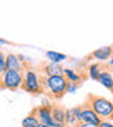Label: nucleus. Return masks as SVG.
<instances>
[{
  "instance_id": "10",
  "label": "nucleus",
  "mask_w": 113,
  "mask_h": 127,
  "mask_svg": "<svg viewBox=\"0 0 113 127\" xmlns=\"http://www.w3.org/2000/svg\"><path fill=\"white\" fill-rule=\"evenodd\" d=\"M98 82H99L100 85H103L106 89L113 91V72H110V71H109L108 66L103 69V72L100 73V76H99V79H98Z\"/></svg>"
},
{
  "instance_id": "16",
  "label": "nucleus",
  "mask_w": 113,
  "mask_h": 127,
  "mask_svg": "<svg viewBox=\"0 0 113 127\" xmlns=\"http://www.w3.org/2000/svg\"><path fill=\"white\" fill-rule=\"evenodd\" d=\"M6 71H7V68H6V54L4 51H0V72L4 73Z\"/></svg>"
},
{
  "instance_id": "11",
  "label": "nucleus",
  "mask_w": 113,
  "mask_h": 127,
  "mask_svg": "<svg viewBox=\"0 0 113 127\" xmlns=\"http://www.w3.org/2000/svg\"><path fill=\"white\" fill-rule=\"evenodd\" d=\"M40 124H41V122H40V119L37 117L36 109L33 110L28 116H26L21 122V127H38Z\"/></svg>"
},
{
  "instance_id": "17",
  "label": "nucleus",
  "mask_w": 113,
  "mask_h": 127,
  "mask_svg": "<svg viewBox=\"0 0 113 127\" xmlns=\"http://www.w3.org/2000/svg\"><path fill=\"white\" fill-rule=\"evenodd\" d=\"M79 89V83H71L69 82V86H68V93H75Z\"/></svg>"
},
{
  "instance_id": "15",
  "label": "nucleus",
  "mask_w": 113,
  "mask_h": 127,
  "mask_svg": "<svg viewBox=\"0 0 113 127\" xmlns=\"http://www.w3.org/2000/svg\"><path fill=\"white\" fill-rule=\"evenodd\" d=\"M64 75L67 76V79L71 82V83H81V81H82L81 76H79V75H78V73L75 72L74 69L65 68V69H64Z\"/></svg>"
},
{
  "instance_id": "22",
  "label": "nucleus",
  "mask_w": 113,
  "mask_h": 127,
  "mask_svg": "<svg viewBox=\"0 0 113 127\" xmlns=\"http://www.w3.org/2000/svg\"><path fill=\"white\" fill-rule=\"evenodd\" d=\"M112 120H113V116H112Z\"/></svg>"
},
{
  "instance_id": "1",
  "label": "nucleus",
  "mask_w": 113,
  "mask_h": 127,
  "mask_svg": "<svg viewBox=\"0 0 113 127\" xmlns=\"http://www.w3.org/2000/svg\"><path fill=\"white\" fill-rule=\"evenodd\" d=\"M85 104H88L90 109H93L96 114L99 116L102 120H108L112 119L113 116V103L110 100H108L103 96H96V95H89L86 96Z\"/></svg>"
},
{
  "instance_id": "6",
  "label": "nucleus",
  "mask_w": 113,
  "mask_h": 127,
  "mask_svg": "<svg viewBox=\"0 0 113 127\" xmlns=\"http://www.w3.org/2000/svg\"><path fill=\"white\" fill-rule=\"evenodd\" d=\"M83 106V110H82V122L88 123V124H93V126H98L102 123V119L96 114V112L93 109H90L88 104H82Z\"/></svg>"
},
{
  "instance_id": "3",
  "label": "nucleus",
  "mask_w": 113,
  "mask_h": 127,
  "mask_svg": "<svg viewBox=\"0 0 113 127\" xmlns=\"http://www.w3.org/2000/svg\"><path fill=\"white\" fill-rule=\"evenodd\" d=\"M23 89L33 95H40L44 92V85L40 75L31 68H26L24 71V82H23Z\"/></svg>"
},
{
  "instance_id": "13",
  "label": "nucleus",
  "mask_w": 113,
  "mask_h": 127,
  "mask_svg": "<svg viewBox=\"0 0 113 127\" xmlns=\"http://www.w3.org/2000/svg\"><path fill=\"white\" fill-rule=\"evenodd\" d=\"M45 55H47V59H50V62H55V64H61L62 61L67 59V55L57 52V51H47Z\"/></svg>"
},
{
  "instance_id": "19",
  "label": "nucleus",
  "mask_w": 113,
  "mask_h": 127,
  "mask_svg": "<svg viewBox=\"0 0 113 127\" xmlns=\"http://www.w3.org/2000/svg\"><path fill=\"white\" fill-rule=\"evenodd\" d=\"M76 127H98V126H93V124H88V123L81 122V123H79V124H78Z\"/></svg>"
},
{
  "instance_id": "12",
  "label": "nucleus",
  "mask_w": 113,
  "mask_h": 127,
  "mask_svg": "<svg viewBox=\"0 0 113 127\" xmlns=\"http://www.w3.org/2000/svg\"><path fill=\"white\" fill-rule=\"evenodd\" d=\"M106 66H103L100 62H96V64H90L89 66H88V73H89V78L90 79H95L98 81L100 76V73L103 72V69Z\"/></svg>"
},
{
  "instance_id": "9",
  "label": "nucleus",
  "mask_w": 113,
  "mask_h": 127,
  "mask_svg": "<svg viewBox=\"0 0 113 127\" xmlns=\"http://www.w3.org/2000/svg\"><path fill=\"white\" fill-rule=\"evenodd\" d=\"M42 72H44L47 76L64 75V68H61V66H59V64L48 62V64H42Z\"/></svg>"
},
{
  "instance_id": "20",
  "label": "nucleus",
  "mask_w": 113,
  "mask_h": 127,
  "mask_svg": "<svg viewBox=\"0 0 113 127\" xmlns=\"http://www.w3.org/2000/svg\"><path fill=\"white\" fill-rule=\"evenodd\" d=\"M38 127H52V126H48V124H42V123H41Z\"/></svg>"
},
{
  "instance_id": "5",
  "label": "nucleus",
  "mask_w": 113,
  "mask_h": 127,
  "mask_svg": "<svg viewBox=\"0 0 113 127\" xmlns=\"http://www.w3.org/2000/svg\"><path fill=\"white\" fill-rule=\"evenodd\" d=\"M36 113L37 117L40 119V122L42 124H48V126L57 127V123H55L54 117H52V106L51 104H41L38 107H36Z\"/></svg>"
},
{
  "instance_id": "14",
  "label": "nucleus",
  "mask_w": 113,
  "mask_h": 127,
  "mask_svg": "<svg viewBox=\"0 0 113 127\" xmlns=\"http://www.w3.org/2000/svg\"><path fill=\"white\" fill-rule=\"evenodd\" d=\"M79 120L76 119V116H75V113H74L72 109H68L67 110V119H65V124L69 127H76L78 124H79Z\"/></svg>"
},
{
  "instance_id": "21",
  "label": "nucleus",
  "mask_w": 113,
  "mask_h": 127,
  "mask_svg": "<svg viewBox=\"0 0 113 127\" xmlns=\"http://www.w3.org/2000/svg\"><path fill=\"white\" fill-rule=\"evenodd\" d=\"M109 65H110V66H113V57L110 58V61H109Z\"/></svg>"
},
{
  "instance_id": "7",
  "label": "nucleus",
  "mask_w": 113,
  "mask_h": 127,
  "mask_svg": "<svg viewBox=\"0 0 113 127\" xmlns=\"http://www.w3.org/2000/svg\"><path fill=\"white\" fill-rule=\"evenodd\" d=\"M112 57H113V45L98 48V50H95L89 55L90 59H96V61H99V62H105V61L110 59Z\"/></svg>"
},
{
  "instance_id": "4",
  "label": "nucleus",
  "mask_w": 113,
  "mask_h": 127,
  "mask_svg": "<svg viewBox=\"0 0 113 127\" xmlns=\"http://www.w3.org/2000/svg\"><path fill=\"white\" fill-rule=\"evenodd\" d=\"M23 82H24V71H6L4 73H1L0 89L17 91L23 88Z\"/></svg>"
},
{
  "instance_id": "18",
  "label": "nucleus",
  "mask_w": 113,
  "mask_h": 127,
  "mask_svg": "<svg viewBox=\"0 0 113 127\" xmlns=\"http://www.w3.org/2000/svg\"><path fill=\"white\" fill-rule=\"evenodd\" d=\"M99 127H113V122H110V120H102Z\"/></svg>"
},
{
  "instance_id": "8",
  "label": "nucleus",
  "mask_w": 113,
  "mask_h": 127,
  "mask_svg": "<svg viewBox=\"0 0 113 127\" xmlns=\"http://www.w3.org/2000/svg\"><path fill=\"white\" fill-rule=\"evenodd\" d=\"M6 68L7 71H26L24 62L16 54H6Z\"/></svg>"
},
{
  "instance_id": "2",
  "label": "nucleus",
  "mask_w": 113,
  "mask_h": 127,
  "mask_svg": "<svg viewBox=\"0 0 113 127\" xmlns=\"http://www.w3.org/2000/svg\"><path fill=\"white\" fill-rule=\"evenodd\" d=\"M42 85H44V91L47 89L54 99H61L65 93H68L69 81L65 75H55V76H47L45 79H42Z\"/></svg>"
},
{
  "instance_id": "23",
  "label": "nucleus",
  "mask_w": 113,
  "mask_h": 127,
  "mask_svg": "<svg viewBox=\"0 0 113 127\" xmlns=\"http://www.w3.org/2000/svg\"><path fill=\"white\" fill-rule=\"evenodd\" d=\"M112 93H113V91H112Z\"/></svg>"
}]
</instances>
